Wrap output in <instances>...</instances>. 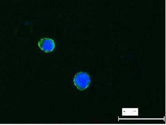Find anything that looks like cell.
Listing matches in <instances>:
<instances>
[{
    "instance_id": "1",
    "label": "cell",
    "mask_w": 166,
    "mask_h": 125,
    "mask_svg": "<svg viewBox=\"0 0 166 125\" xmlns=\"http://www.w3.org/2000/svg\"><path fill=\"white\" fill-rule=\"evenodd\" d=\"M74 84L79 89L83 90L87 88L90 84V79L88 74L85 73L80 72L75 76Z\"/></svg>"
},
{
    "instance_id": "2",
    "label": "cell",
    "mask_w": 166,
    "mask_h": 125,
    "mask_svg": "<svg viewBox=\"0 0 166 125\" xmlns=\"http://www.w3.org/2000/svg\"><path fill=\"white\" fill-rule=\"evenodd\" d=\"M38 46L42 51L46 52H50L54 50L55 44L53 39L44 38L39 42Z\"/></svg>"
}]
</instances>
